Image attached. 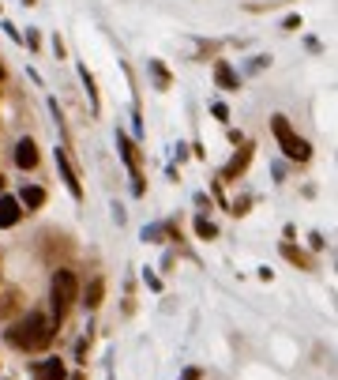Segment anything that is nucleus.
<instances>
[{"label": "nucleus", "instance_id": "f257e3e1", "mask_svg": "<svg viewBox=\"0 0 338 380\" xmlns=\"http://www.w3.org/2000/svg\"><path fill=\"white\" fill-rule=\"evenodd\" d=\"M8 343L19 350H42L53 343V320H45L42 312H27L19 324L8 327Z\"/></svg>", "mask_w": 338, "mask_h": 380}, {"label": "nucleus", "instance_id": "f03ea898", "mask_svg": "<svg viewBox=\"0 0 338 380\" xmlns=\"http://www.w3.org/2000/svg\"><path fill=\"white\" fill-rule=\"evenodd\" d=\"M75 297H80V279H75V271L60 268L53 275V286H49V312H53V327L68 317V309L75 305Z\"/></svg>", "mask_w": 338, "mask_h": 380}, {"label": "nucleus", "instance_id": "7ed1b4c3", "mask_svg": "<svg viewBox=\"0 0 338 380\" xmlns=\"http://www.w3.org/2000/svg\"><path fill=\"white\" fill-rule=\"evenodd\" d=\"M271 128H275V136H278V143H282L285 159H293V162H308L312 147H308V143H305L301 136H297V132H293L285 117H275V121H271Z\"/></svg>", "mask_w": 338, "mask_h": 380}, {"label": "nucleus", "instance_id": "20e7f679", "mask_svg": "<svg viewBox=\"0 0 338 380\" xmlns=\"http://www.w3.org/2000/svg\"><path fill=\"white\" fill-rule=\"evenodd\" d=\"M57 169H60V177H64V185H68V192L80 200L83 196V189H80V177H75V169H72V162H68V154H64L60 147H57Z\"/></svg>", "mask_w": 338, "mask_h": 380}, {"label": "nucleus", "instance_id": "39448f33", "mask_svg": "<svg viewBox=\"0 0 338 380\" xmlns=\"http://www.w3.org/2000/svg\"><path fill=\"white\" fill-rule=\"evenodd\" d=\"M34 380H64V365L60 358H45L34 365Z\"/></svg>", "mask_w": 338, "mask_h": 380}, {"label": "nucleus", "instance_id": "423d86ee", "mask_svg": "<svg viewBox=\"0 0 338 380\" xmlns=\"http://www.w3.org/2000/svg\"><path fill=\"white\" fill-rule=\"evenodd\" d=\"M16 162L23 169H34L38 166V147H34V139H19L16 143Z\"/></svg>", "mask_w": 338, "mask_h": 380}, {"label": "nucleus", "instance_id": "0eeeda50", "mask_svg": "<svg viewBox=\"0 0 338 380\" xmlns=\"http://www.w3.org/2000/svg\"><path fill=\"white\" fill-rule=\"evenodd\" d=\"M19 218H23L19 200H11V196H0V226H16Z\"/></svg>", "mask_w": 338, "mask_h": 380}, {"label": "nucleus", "instance_id": "6e6552de", "mask_svg": "<svg viewBox=\"0 0 338 380\" xmlns=\"http://www.w3.org/2000/svg\"><path fill=\"white\" fill-rule=\"evenodd\" d=\"M102 290H106V283H102V279H90V286H87V301H83V305H87V309H98V305H102Z\"/></svg>", "mask_w": 338, "mask_h": 380}, {"label": "nucleus", "instance_id": "1a4fd4ad", "mask_svg": "<svg viewBox=\"0 0 338 380\" xmlns=\"http://www.w3.org/2000/svg\"><path fill=\"white\" fill-rule=\"evenodd\" d=\"M116 147H121V154H124L128 169H132V174H136V151H132V139H128L124 132H116Z\"/></svg>", "mask_w": 338, "mask_h": 380}, {"label": "nucleus", "instance_id": "9d476101", "mask_svg": "<svg viewBox=\"0 0 338 380\" xmlns=\"http://www.w3.org/2000/svg\"><path fill=\"white\" fill-rule=\"evenodd\" d=\"M214 75H218V83H222L226 90H237V75L229 72V64H218V68H214Z\"/></svg>", "mask_w": 338, "mask_h": 380}, {"label": "nucleus", "instance_id": "9b49d317", "mask_svg": "<svg viewBox=\"0 0 338 380\" xmlns=\"http://www.w3.org/2000/svg\"><path fill=\"white\" fill-rule=\"evenodd\" d=\"M23 204H27V207H42V204H45V192H42V189H34V185H31V189H23Z\"/></svg>", "mask_w": 338, "mask_h": 380}, {"label": "nucleus", "instance_id": "f8f14e48", "mask_svg": "<svg viewBox=\"0 0 338 380\" xmlns=\"http://www.w3.org/2000/svg\"><path fill=\"white\" fill-rule=\"evenodd\" d=\"M249 159H252V151H241V154H237V159H233V162L226 166V177H233V174H241V169H244V166H249Z\"/></svg>", "mask_w": 338, "mask_h": 380}, {"label": "nucleus", "instance_id": "ddd939ff", "mask_svg": "<svg viewBox=\"0 0 338 380\" xmlns=\"http://www.w3.org/2000/svg\"><path fill=\"white\" fill-rule=\"evenodd\" d=\"M196 233H200V238H214V233H218V230H214V222H207V218H200V222H196Z\"/></svg>", "mask_w": 338, "mask_h": 380}, {"label": "nucleus", "instance_id": "4468645a", "mask_svg": "<svg viewBox=\"0 0 338 380\" xmlns=\"http://www.w3.org/2000/svg\"><path fill=\"white\" fill-rule=\"evenodd\" d=\"M72 380H83V373H75V376H72Z\"/></svg>", "mask_w": 338, "mask_h": 380}]
</instances>
